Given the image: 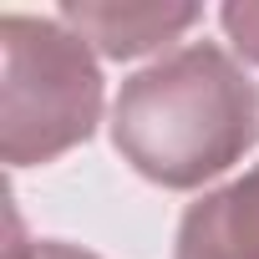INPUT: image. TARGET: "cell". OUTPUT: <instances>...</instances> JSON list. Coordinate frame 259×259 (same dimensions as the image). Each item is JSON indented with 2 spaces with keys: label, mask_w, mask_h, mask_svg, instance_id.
<instances>
[{
  "label": "cell",
  "mask_w": 259,
  "mask_h": 259,
  "mask_svg": "<svg viewBox=\"0 0 259 259\" xmlns=\"http://www.w3.org/2000/svg\"><path fill=\"white\" fill-rule=\"evenodd\" d=\"M259 143V87L213 41H188L122 81L112 148L138 178L188 193Z\"/></svg>",
  "instance_id": "obj_1"
},
{
  "label": "cell",
  "mask_w": 259,
  "mask_h": 259,
  "mask_svg": "<svg viewBox=\"0 0 259 259\" xmlns=\"http://www.w3.org/2000/svg\"><path fill=\"white\" fill-rule=\"evenodd\" d=\"M102 122V66L61 16H0V158L41 168Z\"/></svg>",
  "instance_id": "obj_2"
},
{
  "label": "cell",
  "mask_w": 259,
  "mask_h": 259,
  "mask_svg": "<svg viewBox=\"0 0 259 259\" xmlns=\"http://www.w3.org/2000/svg\"><path fill=\"white\" fill-rule=\"evenodd\" d=\"M61 21L97 46L107 61H138L168 41H178L193 21H203L198 6H158V0H66Z\"/></svg>",
  "instance_id": "obj_3"
},
{
  "label": "cell",
  "mask_w": 259,
  "mask_h": 259,
  "mask_svg": "<svg viewBox=\"0 0 259 259\" xmlns=\"http://www.w3.org/2000/svg\"><path fill=\"white\" fill-rule=\"evenodd\" d=\"M173 259H259V163L183 208Z\"/></svg>",
  "instance_id": "obj_4"
},
{
  "label": "cell",
  "mask_w": 259,
  "mask_h": 259,
  "mask_svg": "<svg viewBox=\"0 0 259 259\" xmlns=\"http://www.w3.org/2000/svg\"><path fill=\"white\" fill-rule=\"evenodd\" d=\"M219 26L234 41V51L259 66V0H229V6L219 11Z\"/></svg>",
  "instance_id": "obj_5"
},
{
  "label": "cell",
  "mask_w": 259,
  "mask_h": 259,
  "mask_svg": "<svg viewBox=\"0 0 259 259\" xmlns=\"http://www.w3.org/2000/svg\"><path fill=\"white\" fill-rule=\"evenodd\" d=\"M11 259H102V254H92V249H81V244H66V239L26 244V239H21V219H16V249H11Z\"/></svg>",
  "instance_id": "obj_6"
}]
</instances>
